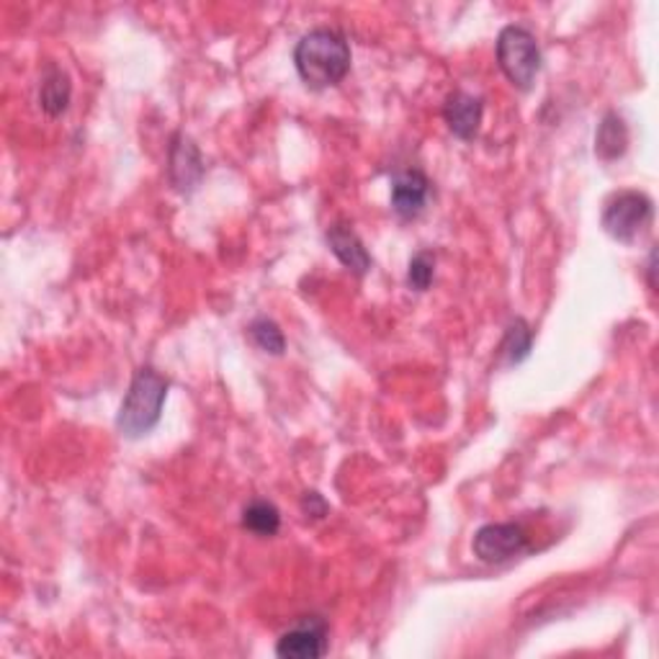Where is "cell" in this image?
<instances>
[{
    "label": "cell",
    "instance_id": "6da1fadb",
    "mask_svg": "<svg viewBox=\"0 0 659 659\" xmlns=\"http://www.w3.org/2000/svg\"><path fill=\"white\" fill-rule=\"evenodd\" d=\"M299 78L314 91L338 86L350 70V47L346 36L335 29H312L294 49Z\"/></svg>",
    "mask_w": 659,
    "mask_h": 659
},
{
    "label": "cell",
    "instance_id": "7a4b0ae2",
    "mask_svg": "<svg viewBox=\"0 0 659 659\" xmlns=\"http://www.w3.org/2000/svg\"><path fill=\"white\" fill-rule=\"evenodd\" d=\"M168 379L157 373L153 366H145L134 373L130 392L116 415V428L124 438H142L160 423L163 404L168 400Z\"/></svg>",
    "mask_w": 659,
    "mask_h": 659
},
{
    "label": "cell",
    "instance_id": "3957f363",
    "mask_svg": "<svg viewBox=\"0 0 659 659\" xmlns=\"http://www.w3.org/2000/svg\"><path fill=\"white\" fill-rule=\"evenodd\" d=\"M498 63L515 88L528 91L541 70V49L536 36L523 26H505L498 36Z\"/></svg>",
    "mask_w": 659,
    "mask_h": 659
},
{
    "label": "cell",
    "instance_id": "277c9868",
    "mask_svg": "<svg viewBox=\"0 0 659 659\" xmlns=\"http://www.w3.org/2000/svg\"><path fill=\"white\" fill-rule=\"evenodd\" d=\"M655 216V204L647 193L621 191L605 204L603 230L618 243H634Z\"/></svg>",
    "mask_w": 659,
    "mask_h": 659
},
{
    "label": "cell",
    "instance_id": "5b68a950",
    "mask_svg": "<svg viewBox=\"0 0 659 659\" xmlns=\"http://www.w3.org/2000/svg\"><path fill=\"white\" fill-rule=\"evenodd\" d=\"M471 549L484 565H505L530 549L528 534L515 523H487L477 530Z\"/></svg>",
    "mask_w": 659,
    "mask_h": 659
},
{
    "label": "cell",
    "instance_id": "8992f818",
    "mask_svg": "<svg viewBox=\"0 0 659 659\" xmlns=\"http://www.w3.org/2000/svg\"><path fill=\"white\" fill-rule=\"evenodd\" d=\"M327 651V624L322 618H306L291 628L276 644V655L283 659H317Z\"/></svg>",
    "mask_w": 659,
    "mask_h": 659
},
{
    "label": "cell",
    "instance_id": "52a82bcc",
    "mask_svg": "<svg viewBox=\"0 0 659 659\" xmlns=\"http://www.w3.org/2000/svg\"><path fill=\"white\" fill-rule=\"evenodd\" d=\"M170 181L181 193H191L204 178V160H201L199 147L189 137L176 134L174 145H170V165H168Z\"/></svg>",
    "mask_w": 659,
    "mask_h": 659
},
{
    "label": "cell",
    "instance_id": "ba28073f",
    "mask_svg": "<svg viewBox=\"0 0 659 659\" xmlns=\"http://www.w3.org/2000/svg\"><path fill=\"white\" fill-rule=\"evenodd\" d=\"M431 183L421 170H402L392 181V209L400 220H415L428 204Z\"/></svg>",
    "mask_w": 659,
    "mask_h": 659
},
{
    "label": "cell",
    "instance_id": "9c48e42d",
    "mask_svg": "<svg viewBox=\"0 0 659 659\" xmlns=\"http://www.w3.org/2000/svg\"><path fill=\"white\" fill-rule=\"evenodd\" d=\"M482 114H484V103L479 96L456 91L446 99L444 103V119L451 130L454 137L459 139H474L479 132V124H482Z\"/></svg>",
    "mask_w": 659,
    "mask_h": 659
},
{
    "label": "cell",
    "instance_id": "30bf717a",
    "mask_svg": "<svg viewBox=\"0 0 659 659\" xmlns=\"http://www.w3.org/2000/svg\"><path fill=\"white\" fill-rule=\"evenodd\" d=\"M325 237H327L330 250H333V256L338 258L350 273L366 276L371 271L369 250H366L361 237H358L356 232L348 227V224H333V227L327 230Z\"/></svg>",
    "mask_w": 659,
    "mask_h": 659
},
{
    "label": "cell",
    "instance_id": "8fae6325",
    "mask_svg": "<svg viewBox=\"0 0 659 659\" xmlns=\"http://www.w3.org/2000/svg\"><path fill=\"white\" fill-rule=\"evenodd\" d=\"M72 99V82L70 75L59 67H49L42 78V88H40V103L47 116H59L65 114L67 107H70Z\"/></svg>",
    "mask_w": 659,
    "mask_h": 659
},
{
    "label": "cell",
    "instance_id": "7c38bea8",
    "mask_svg": "<svg viewBox=\"0 0 659 659\" xmlns=\"http://www.w3.org/2000/svg\"><path fill=\"white\" fill-rule=\"evenodd\" d=\"M628 147V130L626 122L618 114H605L601 126H597L595 134V155L601 157V160L611 163L618 160V157H624Z\"/></svg>",
    "mask_w": 659,
    "mask_h": 659
},
{
    "label": "cell",
    "instance_id": "4fadbf2b",
    "mask_svg": "<svg viewBox=\"0 0 659 659\" xmlns=\"http://www.w3.org/2000/svg\"><path fill=\"white\" fill-rule=\"evenodd\" d=\"M243 528L260 538L276 536L281 528L279 507L268 503V500H253V503L243 511Z\"/></svg>",
    "mask_w": 659,
    "mask_h": 659
},
{
    "label": "cell",
    "instance_id": "5bb4252c",
    "mask_svg": "<svg viewBox=\"0 0 659 659\" xmlns=\"http://www.w3.org/2000/svg\"><path fill=\"white\" fill-rule=\"evenodd\" d=\"M530 343H534V333H530L528 322L523 317H515L505 330L503 346H500V358L505 366H518L528 358Z\"/></svg>",
    "mask_w": 659,
    "mask_h": 659
},
{
    "label": "cell",
    "instance_id": "9a60e30c",
    "mask_svg": "<svg viewBox=\"0 0 659 659\" xmlns=\"http://www.w3.org/2000/svg\"><path fill=\"white\" fill-rule=\"evenodd\" d=\"M247 335H250V340L256 343L264 354L281 356L283 348H287V340H283V333L279 330V325L268 317L253 320L250 327H247Z\"/></svg>",
    "mask_w": 659,
    "mask_h": 659
},
{
    "label": "cell",
    "instance_id": "2e32d148",
    "mask_svg": "<svg viewBox=\"0 0 659 659\" xmlns=\"http://www.w3.org/2000/svg\"><path fill=\"white\" fill-rule=\"evenodd\" d=\"M433 276H436V256L431 250L415 253L407 268V287L415 291H428Z\"/></svg>",
    "mask_w": 659,
    "mask_h": 659
},
{
    "label": "cell",
    "instance_id": "e0dca14e",
    "mask_svg": "<svg viewBox=\"0 0 659 659\" xmlns=\"http://www.w3.org/2000/svg\"><path fill=\"white\" fill-rule=\"evenodd\" d=\"M302 513L306 515V518H325V515L330 513V505L325 503V498H322V494L304 492Z\"/></svg>",
    "mask_w": 659,
    "mask_h": 659
},
{
    "label": "cell",
    "instance_id": "ac0fdd59",
    "mask_svg": "<svg viewBox=\"0 0 659 659\" xmlns=\"http://www.w3.org/2000/svg\"><path fill=\"white\" fill-rule=\"evenodd\" d=\"M655 260H657V250H651L649 253V266H647V271H649V287L655 289Z\"/></svg>",
    "mask_w": 659,
    "mask_h": 659
}]
</instances>
